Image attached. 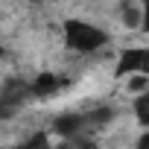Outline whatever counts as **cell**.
Returning a JSON list of instances; mask_svg holds the SVG:
<instances>
[{"instance_id": "1", "label": "cell", "mask_w": 149, "mask_h": 149, "mask_svg": "<svg viewBox=\"0 0 149 149\" xmlns=\"http://www.w3.org/2000/svg\"><path fill=\"white\" fill-rule=\"evenodd\" d=\"M105 32L97 29L94 24L85 21H67L64 24V44L76 53H97L100 47H105Z\"/></svg>"}, {"instance_id": "2", "label": "cell", "mask_w": 149, "mask_h": 149, "mask_svg": "<svg viewBox=\"0 0 149 149\" xmlns=\"http://www.w3.org/2000/svg\"><path fill=\"white\" fill-rule=\"evenodd\" d=\"M132 73H149V47H132L120 56L117 76H132Z\"/></svg>"}, {"instance_id": "3", "label": "cell", "mask_w": 149, "mask_h": 149, "mask_svg": "<svg viewBox=\"0 0 149 149\" xmlns=\"http://www.w3.org/2000/svg\"><path fill=\"white\" fill-rule=\"evenodd\" d=\"M134 117H137V123L143 129H149V91L137 94V100H134Z\"/></svg>"}, {"instance_id": "4", "label": "cell", "mask_w": 149, "mask_h": 149, "mask_svg": "<svg viewBox=\"0 0 149 149\" xmlns=\"http://www.w3.org/2000/svg\"><path fill=\"white\" fill-rule=\"evenodd\" d=\"M126 91H129V94H143V91H149V73H132V76H126Z\"/></svg>"}, {"instance_id": "5", "label": "cell", "mask_w": 149, "mask_h": 149, "mask_svg": "<svg viewBox=\"0 0 149 149\" xmlns=\"http://www.w3.org/2000/svg\"><path fill=\"white\" fill-rule=\"evenodd\" d=\"M18 149H50V140H47L44 132H35V134H29L26 143H21Z\"/></svg>"}, {"instance_id": "6", "label": "cell", "mask_w": 149, "mask_h": 149, "mask_svg": "<svg viewBox=\"0 0 149 149\" xmlns=\"http://www.w3.org/2000/svg\"><path fill=\"white\" fill-rule=\"evenodd\" d=\"M134 149H149V129L137 137V143H134Z\"/></svg>"}, {"instance_id": "7", "label": "cell", "mask_w": 149, "mask_h": 149, "mask_svg": "<svg viewBox=\"0 0 149 149\" xmlns=\"http://www.w3.org/2000/svg\"><path fill=\"white\" fill-rule=\"evenodd\" d=\"M143 32H149V0H143Z\"/></svg>"}, {"instance_id": "8", "label": "cell", "mask_w": 149, "mask_h": 149, "mask_svg": "<svg viewBox=\"0 0 149 149\" xmlns=\"http://www.w3.org/2000/svg\"><path fill=\"white\" fill-rule=\"evenodd\" d=\"M56 149H76V146H73V140H64L61 146H56Z\"/></svg>"}]
</instances>
